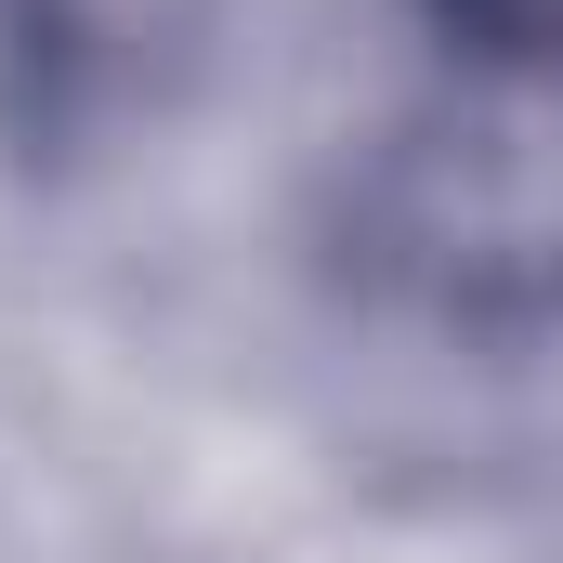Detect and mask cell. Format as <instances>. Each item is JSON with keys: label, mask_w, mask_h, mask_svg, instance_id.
<instances>
[{"label": "cell", "mask_w": 563, "mask_h": 563, "mask_svg": "<svg viewBox=\"0 0 563 563\" xmlns=\"http://www.w3.org/2000/svg\"><path fill=\"white\" fill-rule=\"evenodd\" d=\"M380 236L445 301H551L563 288V79H485L394 144Z\"/></svg>", "instance_id": "obj_1"}, {"label": "cell", "mask_w": 563, "mask_h": 563, "mask_svg": "<svg viewBox=\"0 0 563 563\" xmlns=\"http://www.w3.org/2000/svg\"><path fill=\"white\" fill-rule=\"evenodd\" d=\"M485 13H498V26H538V13H563V0H485Z\"/></svg>", "instance_id": "obj_2"}]
</instances>
